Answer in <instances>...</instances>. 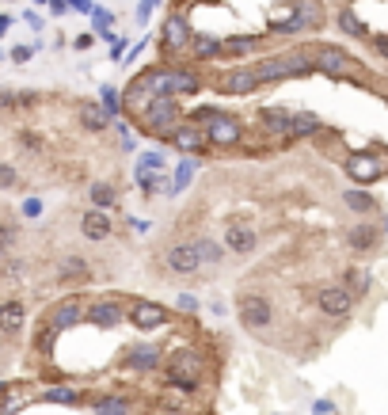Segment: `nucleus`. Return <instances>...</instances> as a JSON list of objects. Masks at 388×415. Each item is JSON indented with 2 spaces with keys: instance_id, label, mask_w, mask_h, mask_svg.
I'll use <instances>...</instances> for the list:
<instances>
[{
  "instance_id": "7ed1b4c3",
  "label": "nucleus",
  "mask_w": 388,
  "mask_h": 415,
  "mask_svg": "<svg viewBox=\"0 0 388 415\" xmlns=\"http://www.w3.org/2000/svg\"><path fill=\"white\" fill-rule=\"evenodd\" d=\"M309 50L312 65H316L320 77L335 80V84H354V88H369L373 80H369L366 65L362 58H354V54H346L343 46H305Z\"/></svg>"
},
{
  "instance_id": "a878e982",
  "label": "nucleus",
  "mask_w": 388,
  "mask_h": 415,
  "mask_svg": "<svg viewBox=\"0 0 388 415\" xmlns=\"http://www.w3.org/2000/svg\"><path fill=\"white\" fill-rule=\"evenodd\" d=\"M80 233H84L88 240H107L111 233H115V225H111V217H107V210H88L84 217H80Z\"/></svg>"
},
{
  "instance_id": "39448f33",
  "label": "nucleus",
  "mask_w": 388,
  "mask_h": 415,
  "mask_svg": "<svg viewBox=\"0 0 388 415\" xmlns=\"http://www.w3.org/2000/svg\"><path fill=\"white\" fill-rule=\"evenodd\" d=\"M183 122H187L183 100H175V95H156V100L145 107V115L134 122V130H137L141 137H152V141L164 145V137L172 134V130H179Z\"/></svg>"
},
{
  "instance_id": "473e14b6",
  "label": "nucleus",
  "mask_w": 388,
  "mask_h": 415,
  "mask_svg": "<svg viewBox=\"0 0 388 415\" xmlns=\"http://www.w3.org/2000/svg\"><path fill=\"white\" fill-rule=\"evenodd\" d=\"M95 415H134V404H129V396L122 393H103L92 400Z\"/></svg>"
},
{
  "instance_id": "6e6552de",
  "label": "nucleus",
  "mask_w": 388,
  "mask_h": 415,
  "mask_svg": "<svg viewBox=\"0 0 388 415\" xmlns=\"http://www.w3.org/2000/svg\"><path fill=\"white\" fill-rule=\"evenodd\" d=\"M126 320L134 324V331H160L168 324H175V313L164 305V301H149V297H134L126 308Z\"/></svg>"
},
{
  "instance_id": "20e7f679",
  "label": "nucleus",
  "mask_w": 388,
  "mask_h": 415,
  "mask_svg": "<svg viewBox=\"0 0 388 415\" xmlns=\"http://www.w3.org/2000/svg\"><path fill=\"white\" fill-rule=\"evenodd\" d=\"M252 69H255L259 84L270 88V84H282V80H305V77H312V72H316V65H312L309 50L301 46V50L266 54V58L252 61Z\"/></svg>"
},
{
  "instance_id": "0eeeda50",
  "label": "nucleus",
  "mask_w": 388,
  "mask_h": 415,
  "mask_svg": "<svg viewBox=\"0 0 388 415\" xmlns=\"http://www.w3.org/2000/svg\"><path fill=\"white\" fill-rule=\"evenodd\" d=\"M236 316H240V328L244 331H266L274 324V301L263 294V290H244V294H236Z\"/></svg>"
},
{
  "instance_id": "1a4fd4ad",
  "label": "nucleus",
  "mask_w": 388,
  "mask_h": 415,
  "mask_svg": "<svg viewBox=\"0 0 388 415\" xmlns=\"http://www.w3.org/2000/svg\"><path fill=\"white\" fill-rule=\"evenodd\" d=\"M191 42H194V27H191L187 12L175 8L164 19V31H160V54H164L168 61H175V58H183V54H191Z\"/></svg>"
},
{
  "instance_id": "3c124183",
  "label": "nucleus",
  "mask_w": 388,
  "mask_h": 415,
  "mask_svg": "<svg viewBox=\"0 0 388 415\" xmlns=\"http://www.w3.org/2000/svg\"><path fill=\"white\" fill-rule=\"evenodd\" d=\"M15 103V95H8V92H0V107H12Z\"/></svg>"
},
{
  "instance_id": "412c9836",
  "label": "nucleus",
  "mask_w": 388,
  "mask_h": 415,
  "mask_svg": "<svg viewBox=\"0 0 388 415\" xmlns=\"http://www.w3.org/2000/svg\"><path fill=\"white\" fill-rule=\"evenodd\" d=\"M301 31H305V23H301V15H297L293 0H289L286 8H278V12L266 15V35H282V38H289V35H301Z\"/></svg>"
},
{
  "instance_id": "603ef678",
  "label": "nucleus",
  "mask_w": 388,
  "mask_h": 415,
  "mask_svg": "<svg viewBox=\"0 0 388 415\" xmlns=\"http://www.w3.org/2000/svg\"><path fill=\"white\" fill-rule=\"evenodd\" d=\"M377 221H381V229H385V237H388V214H377Z\"/></svg>"
},
{
  "instance_id": "37998d69",
  "label": "nucleus",
  "mask_w": 388,
  "mask_h": 415,
  "mask_svg": "<svg viewBox=\"0 0 388 415\" xmlns=\"http://www.w3.org/2000/svg\"><path fill=\"white\" fill-rule=\"evenodd\" d=\"M198 297H194V294H179V297H175V313H183V316H198Z\"/></svg>"
},
{
  "instance_id": "9d476101",
  "label": "nucleus",
  "mask_w": 388,
  "mask_h": 415,
  "mask_svg": "<svg viewBox=\"0 0 388 415\" xmlns=\"http://www.w3.org/2000/svg\"><path fill=\"white\" fill-rule=\"evenodd\" d=\"M209 84H213V92H221V95H255L259 88V77H255V69H252V61H244V65H229V69H217L213 77H209Z\"/></svg>"
},
{
  "instance_id": "c756f323",
  "label": "nucleus",
  "mask_w": 388,
  "mask_h": 415,
  "mask_svg": "<svg viewBox=\"0 0 388 415\" xmlns=\"http://www.w3.org/2000/svg\"><path fill=\"white\" fill-rule=\"evenodd\" d=\"M266 38L259 35H229L225 38V58H252V54L263 50Z\"/></svg>"
},
{
  "instance_id": "c85d7f7f",
  "label": "nucleus",
  "mask_w": 388,
  "mask_h": 415,
  "mask_svg": "<svg viewBox=\"0 0 388 415\" xmlns=\"http://www.w3.org/2000/svg\"><path fill=\"white\" fill-rule=\"evenodd\" d=\"M111 122L115 118L103 111V103H92V100L80 103V126H84L88 134H103V130H111Z\"/></svg>"
},
{
  "instance_id": "7c9ffc66",
  "label": "nucleus",
  "mask_w": 388,
  "mask_h": 415,
  "mask_svg": "<svg viewBox=\"0 0 388 415\" xmlns=\"http://www.w3.org/2000/svg\"><path fill=\"white\" fill-rule=\"evenodd\" d=\"M23 324H27V305H23V301H4V305H0V331H4V336H12V331H19Z\"/></svg>"
},
{
  "instance_id": "72a5a7b5",
  "label": "nucleus",
  "mask_w": 388,
  "mask_h": 415,
  "mask_svg": "<svg viewBox=\"0 0 388 415\" xmlns=\"http://www.w3.org/2000/svg\"><path fill=\"white\" fill-rule=\"evenodd\" d=\"M297 15H301L305 31H320L323 19H328V12H323V0H293Z\"/></svg>"
},
{
  "instance_id": "09e8293b",
  "label": "nucleus",
  "mask_w": 388,
  "mask_h": 415,
  "mask_svg": "<svg viewBox=\"0 0 388 415\" xmlns=\"http://www.w3.org/2000/svg\"><path fill=\"white\" fill-rule=\"evenodd\" d=\"M312 415H335V404H331V400H316V408H312Z\"/></svg>"
},
{
  "instance_id": "f3484780",
  "label": "nucleus",
  "mask_w": 388,
  "mask_h": 415,
  "mask_svg": "<svg viewBox=\"0 0 388 415\" xmlns=\"http://www.w3.org/2000/svg\"><path fill=\"white\" fill-rule=\"evenodd\" d=\"M221 240H225V248H229V256H236V259H248L259 251V233H255L252 221H229Z\"/></svg>"
},
{
  "instance_id": "f03ea898",
  "label": "nucleus",
  "mask_w": 388,
  "mask_h": 415,
  "mask_svg": "<svg viewBox=\"0 0 388 415\" xmlns=\"http://www.w3.org/2000/svg\"><path fill=\"white\" fill-rule=\"evenodd\" d=\"M164 381L175 393L194 396L206 381V351L198 343H175L164 358Z\"/></svg>"
},
{
  "instance_id": "5701e85b",
  "label": "nucleus",
  "mask_w": 388,
  "mask_h": 415,
  "mask_svg": "<svg viewBox=\"0 0 388 415\" xmlns=\"http://www.w3.org/2000/svg\"><path fill=\"white\" fill-rule=\"evenodd\" d=\"M328 126L316 111H293V122H289V145L297 141H316V134Z\"/></svg>"
},
{
  "instance_id": "49530a36",
  "label": "nucleus",
  "mask_w": 388,
  "mask_h": 415,
  "mask_svg": "<svg viewBox=\"0 0 388 415\" xmlns=\"http://www.w3.org/2000/svg\"><path fill=\"white\" fill-rule=\"evenodd\" d=\"M373 50H377V58L388 61V35H377V38H373Z\"/></svg>"
},
{
  "instance_id": "c03bdc74",
  "label": "nucleus",
  "mask_w": 388,
  "mask_h": 415,
  "mask_svg": "<svg viewBox=\"0 0 388 415\" xmlns=\"http://www.w3.org/2000/svg\"><path fill=\"white\" fill-rule=\"evenodd\" d=\"M15 179H19V175H15V168H12V164H0V191H12Z\"/></svg>"
},
{
  "instance_id": "5fc2aeb1",
  "label": "nucleus",
  "mask_w": 388,
  "mask_h": 415,
  "mask_svg": "<svg viewBox=\"0 0 388 415\" xmlns=\"http://www.w3.org/2000/svg\"><path fill=\"white\" fill-rule=\"evenodd\" d=\"M202 4H209V0H202Z\"/></svg>"
},
{
  "instance_id": "aec40b11",
  "label": "nucleus",
  "mask_w": 388,
  "mask_h": 415,
  "mask_svg": "<svg viewBox=\"0 0 388 415\" xmlns=\"http://www.w3.org/2000/svg\"><path fill=\"white\" fill-rule=\"evenodd\" d=\"M202 172V157H179V164L172 168V183H168V198H179L194 187V175Z\"/></svg>"
},
{
  "instance_id": "a19ab883",
  "label": "nucleus",
  "mask_w": 388,
  "mask_h": 415,
  "mask_svg": "<svg viewBox=\"0 0 388 415\" xmlns=\"http://www.w3.org/2000/svg\"><path fill=\"white\" fill-rule=\"evenodd\" d=\"M160 408H164L168 415H183V412H187V393L175 396V389H172V393H164V396H160Z\"/></svg>"
},
{
  "instance_id": "cd10ccee",
  "label": "nucleus",
  "mask_w": 388,
  "mask_h": 415,
  "mask_svg": "<svg viewBox=\"0 0 388 415\" xmlns=\"http://www.w3.org/2000/svg\"><path fill=\"white\" fill-rule=\"evenodd\" d=\"M202 88H206V77H202L198 69H191V65H179V69H175V100H191V95H198Z\"/></svg>"
},
{
  "instance_id": "a211bd4d",
  "label": "nucleus",
  "mask_w": 388,
  "mask_h": 415,
  "mask_svg": "<svg viewBox=\"0 0 388 415\" xmlns=\"http://www.w3.org/2000/svg\"><path fill=\"white\" fill-rule=\"evenodd\" d=\"M84 320L92 324V328L111 331V328H118V324L126 320V305H122L118 297H95V301H88Z\"/></svg>"
},
{
  "instance_id": "f8f14e48",
  "label": "nucleus",
  "mask_w": 388,
  "mask_h": 415,
  "mask_svg": "<svg viewBox=\"0 0 388 415\" xmlns=\"http://www.w3.org/2000/svg\"><path fill=\"white\" fill-rule=\"evenodd\" d=\"M164 267L179 279H194L202 274V256H198V244L194 240H172L164 248Z\"/></svg>"
},
{
  "instance_id": "864d4df0",
  "label": "nucleus",
  "mask_w": 388,
  "mask_h": 415,
  "mask_svg": "<svg viewBox=\"0 0 388 415\" xmlns=\"http://www.w3.org/2000/svg\"><path fill=\"white\" fill-rule=\"evenodd\" d=\"M385 103H388V92H385Z\"/></svg>"
},
{
  "instance_id": "4468645a",
  "label": "nucleus",
  "mask_w": 388,
  "mask_h": 415,
  "mask_svg": "<svg viewBox=\"0 0 388 415\" xmlns=\"http://www.w3.org/2000/svg\"><path fill=\"white\" fill-rule=\"evenodd\" d=\"M164 145L168 149H175L179 157H209V141H206V130L202 126H194V122L187 118L179 130H172V134L164 137Z\"/></svg>"
},
{
  "instance_id": "f704fd0d",
  "label": "nucleus",
  "mask_w": 388,
  "mask_h": 415,
  "mask_svg": "<svg viewBox=\"0 0 388 415\" xmlns=\"http://www.w3.org/2000/svg\"><path fill=\"white\" fill-rule=\"evenodd\" d=\"M335 23H339V31H343L346 38H369L366 19H358V12H354V8H339Z\"/></svg>"
},
{
  "instance_id": "9b49d317",
  "label": "nucleus",
  "mask_w": 388,
  "mask_h": 415,
  "mask_svg": "<svg viewBox=\"0 0 388 415\" xmlns=\"http://www.w3.org/2000/svg\"><path fill=\"white\" fill-rule=\"evenodd\" d=\"M354 305H358V297L343 282H323V286H316V313L323 320H346L354 313Z\"/></svg>"
},
{
  "instance_id": "c9c22d12",
  "label": "nucleus",
  "mask_w": 388,
  "mask_h": 415,
  "mask_svg": "<svg viewBox=\"0 0 388 415\" xmlns=\"http://www.w3.org/2000/svg\"><path fill=\"white\" fill-rule=\"evenodd\" d=\"M88 198H92L95 210H115L118 206V191H115V183H107V179L88 187Z\"/></svg>"
},
{
  "instance_id": "ea45409f",
  "label": "nucleus",
  "mask_w": 388,
  "mask_h": 415,
  "mask_svg": "<svg viewBox=\"0 0 388 415\" xmlns=\"http://www.w3.org/2000/svg\"><path fill=\"white\" fill-rule=\"evenodd\" d=\"M111 126H115V134H118L122 152H134V149H137V137H134V130H129V122H126V118H115Z\"/></svg>"
},
{
  "instance_id": "e433bc0d",
  "label": "nucleus",
  "mask_w": 388,
  "mask_h": 415,
  "mask_svg": "<svg viewBox=\"0 0 388 415\" xmlns=\"http://www.w3.org/2000/svg\"><path fill=\"white\" fill-rule=\"evenodd\" d=\"M58 274H61V282H84L92 271H88V259L84 256H65L61 267H58Z\"/></svg>"
},
{
  "instance_id": "4be33fe9",
  "label": "nucleus",
  "mask_w": 388,
  "mask_h": 415,
  "mask_svg": "<svg viewBox=\"0 0 388 415\" xmlns=\"http://www.w3.org/2000/svg\"><path fill=\"white\" fill-rule=\"evenodd\" d=\"M84 313H88V305L80 297H65V301H58V305L50 308V328H58V331L76 328V324L84 320Z\"/></svg>"
},
{
  "instance_id": "79ce46f5",
  "label": "nucleus",
  "mask_w": 388,
  "mask_h": 415,
  "mask_svg": "<svg viewBox=\"0 0 388 415\" xmlns=\"http://www.w3.org/2000/svg\"><path fill=\"white\" fill-rule=\"evenodd\" d=\"M46 400H54V404H80L84 396H80L76 389H65V385H58V389H50V393H46Z\"/></svg>"
},
{
  "instance_id": "2eb2a0df",
  "label": "nucleus",
  "mask_w": 388,
  "mask_h": 415,
  "mask_svg": "<svg viewBox=\"0 0 388 415\" xmlns=\"http://www.w3.org/2000/svg\"><path fill=\"white\" fill-rule=\"evenodd\" d=\"M343 240L354 256H373L385 240V229H381V221H373V217H362V221H354L350 229L343 233Z\"/></svg>"
},
{
  "instance_id": "58836bf2",
  "label": "nucleus",
  "mask_w": 388,
  "mask_h": 415,
  "mask_svg": "<svg viewBox=\"0 0 388 415\" xmlns=\"http://www.w3.org/2000/svg\"><path fill=\"white\" fill-rule=\"evenodd\" d=\"M99 103H103V111H107L111 118H122V115H126V103H122V95H118L111 84H103V88H99Z\"/></svg>"
},
{
  "instance_id": "dca6fc26",
  "label": "nucleus",
  "mask_w": 388,
  "mask_h": 415,
  "mask_svg": "<svg viewBox=\"0 0 388 415\" xmlns=\"http://www.w3.org/2000/svg\"><path fill=\"white\" fill-rule=\"evenodd\" d=\"M164 358H168V351H160L149 339H137V343H129L122 351V366L134 373H156V370H164Z\"/></svg>"
},
{
  "instance_id": "f257e3e1",
  "label": "nucleus",
  "mask_w": 388,
  "mask_h": 415,
  "mask_svg": "<svg viewBox=\"0 0 388 415\" xmlns=\"http://www.w3.org/2000/svg\"><path fill=\"white\" fill-rule=\"evenodd\" d=\"M194 126L206 130V141L213 152H240L248 141V122L240 115H232V111H221V107H202L194 111V115H187Z\"/></svg>"
},
{
  "instance_id": "a18cd8bd",
  "label": "nucleus",
  "mask_w": 388,
  "mask_h": 415,
  "mask_svg": "<svg viewBox=\"0 0 388 415\" xmlns=\"http://www.w3.org/2000/svg\"><path fill=\"white\" fill-rule=\"evenodd\" d=\"M12 240H15V229H8V225H0V256H4L8 248H12Z\"/></svg>"
},
{
  "instance_id": "6ab92c4d",
  "label": "nucleus",
  "mask_w": 388,
  "mask_h": 415,
  "mask_svg": "<svg viewBox=\"0 0 388 415\" xmlns=\"http://www.w3.org/2000/svg\"><path fill=\"white\" fill-rule=\"evenodd\" d=\"M343 206L350 210L354 217H377V214H381V198H377L369 187H346V191H343Z\"/></svg>"
},
{
  "instance_id": "ddd939ff",
  "label": "nucleus",
  "mask_w": 388,
  "mask_h": 415,
  "mask_svg": "<svg viewBox=\"0 0 388 415\" xmlns=\"http://www.w3.org/2000/svg\"><path fill=\"white\" fill-rule=\"evenodd\" d=\"M289 122H293V111L274 103V107H263L255 115V130L263 137H270L278 149H289Z\"/></svg>"
},
{
  "instance_id": "8fccbe9b",
  "label": "nucleus",
  "mask_w": 388,
  "mask_h": 415,
  "mask_svg": "<svg viewBox=\"0 0 388 415\" xmlns=\"http://www.w3.org/2000/svg\"><path fill=\"white\" fill-rule=\"evenodd\" d=\"M12 58L23 65V61H31V50H27V46H19V50H12Z\"/></svg>"
},
{
  "instance_id": "423d86ee",
  "label": "nucleus",
  "mask_w": 388,
  "mask_h": 415,
  "mask_svg": "<svg viewBox=\"0 0 388 415\" xmlns=\"http://www.w3.org/2000/svg\"><path fill=\"white\" fill-rule=\"evenodd\" d=\"M343 175L354 187H373L388 175V160L377 149H350L343 157Z\"/></svg>"
},
{
  "instance_id": "bb28decb",
  "label": "nucleus",
  "mask_w": 388,
  "mask_h": 415,
  "mask_svg": "<svg viewBox=\"0 0 388 415\" xmlns=\"http://www.w3.org/2000/svg\"><path fill=\"white\" fill-rule=\"evenodd\" d=\"M194 244H198V256H202V267H221L225 259H229V248H225V240H217V237H209V233H198L194 237Z\"/></svg>"
},
{
  "instance_id": "4c0bfd02",
  "label": "nucleus",
  "mask_w": 388,
  "mask_h": 415,
  "mask_svg": "<svg viewBox=\"0 0 388 415\" xmlns=\"http://www.w3.org/2000/svg\"><path fill=\"white\" fill-rule=\"evenodd\" d=\"M137 172H168L164 149H145L141 157H137Z\"/></svg>"
},
{
  "instance_id": "de8ad7c7",
  "label": "nucleus",
  "mask_w": 388,
  "mask_h": 415,
  "mask_svg": "<svg viewBox=\"0 0 388 415\" xmlns=\"http://www.w3.org/2000/svg\"><path fill=\"white\" fill-rule=\"evenodd\" d=\"M23 214H27V217H38V214H42V202H38V198H27V202H23Z\"/></svg>"
},
{
  "instance_id": "2f4dec72",
  "label": "nucleus",
  "mask_w": 388,
  "mask_h": 415,
  "mask_svg": "<svg viewBox=\"0 0 388 415\" xmlns=\"http://www.w3.org/2000/svg\"><path fill=\"white\" fill-rule=\"evenodd\" d=\"M137 191L145 194V198H156V194H168V183H172V172H137Z\"/></svg>"
},
{
  "instance_id": "b1692460",
  "label": "nucleus",
  "mask_w": 388,
  "mask_h": 415,
  "mask_svg": "<svg viewBox=\"0 0 388 415\" xmlns=\"http://www.w3.org/2000/svg\"><path fill=\"white\" fill-rule=\"evenodd\" d=\"M198 65H209L217 58H225V38H213V35H202V31H194V42H191V54Z\"/></svg>"
},
{
  "instance_id": "393cba45",
  "label": "nucleus",
  "mask_w": 388,
  "mask_h": 415,
  "mask_svg": "<svg viewBox=\"0 0 388 415\" xmlns=\"http://www.w3.org/2000/svg\"><path fill=\"white\" fill-rule=\"evenodd\" d=\"M343 282L346 290H350L354 297H369V290H373V271H369V267H362V263H350V267H343Z\"/></svg>"
}]
</instances>
